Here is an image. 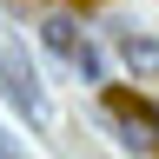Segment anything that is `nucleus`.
Instances as JSON below:
<instances>
[{
  "label": "nucleus",
  "mask_w": 159,
  "mask_h": 159,
  "mask_svg": "<svg viewBox=\"0 0 159 159\" xmlns=\"http://www.w3.org/2000/svg\"><path fill=\"white\" fill-rule=\"evenodd\" d=\"M0 93L13 99L20 113L33 119V126H53V106H47V86H40V73H33V60L20 53V40L0 27Z\"/></svg>",
  "instance_id": "1"
},
{
  "label": "nucleus",
  "mask_w": 159,
  "mask_h": 159,
  "mask_svg": "<svg viewBox=\"0 0 159 159\" xmlns=\"http://www.w3.org/2000/svg\"><path fill=\"white\" fill-rule=\"evenodd\" d=\"M106 119L119 126V146H133V152H152L159 146V119L139 106L133 93H106Z\"/></svg>",
  "instance_id": "2"
},
{
  "label": "nucleus",
  "mask_w": 159,
  "mask_h": 159,
  "mask_svg": "<svg viewBox=\"0 0 159 159\" xmlns=\"http://www.w3.org/2000/svg\"><path fill=\"white\" fill-rule=\"evenodd\" d=\"M119 66H126L133 80H159V40L152 33H119Z\"/></svg>",
  "instance_id": "3"
},
{
  "label": "nucleus",
  "mask_w": 159,
  "mask_h": 159,
  "mask_svg": "<svg viewBox=\"0 0 159 159\" xmlns=\"http://www.w3.org/2000/svg\"><path fill=\"white\" fill-rule=\"evenodd\" d=\"M40 33H47V47H53L60 60H73V47H80V33H73V20H66V13H53V20H40Z\"/></svg>",
  "instance_id": "4"
},
{
  "label": "nucleus",
  "mask_w": 159,
  "mask_h": 159,
  "mask_svg": "<svg viewBox=\"0 0 159 159\" xmlns=\"http://www.w3.org/2000/svg\"><path fill=\"white\" fill-rule=\"evenodd\" d=\"M73 66L86 73V80H99V73H106V60H99V47H93V40H80V47H73Z\"/></svg>",
  "instance_id": "5"
},
{
  "label": "nucleus",
  "mask_w": 159,
  "mask_h": 159,
  "mask_svg": "<svg viewBox=\"0 0 159 159\" xmlns=\"http://www.w3.org/2000/svg\"><path fill=\"white\" fill-rule=\"evenodd\" d=\"M0 159H27V146H20V139H13L7 126H0Z\"/></svg>",
  "instance_id": "6"
}]
</instances>
